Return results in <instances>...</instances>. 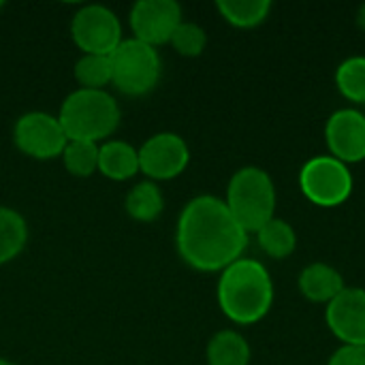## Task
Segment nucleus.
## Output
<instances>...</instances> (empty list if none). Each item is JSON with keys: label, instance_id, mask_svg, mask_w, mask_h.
Wrapping results in <instances>:
<instances>
[{"label": "nucleus", "instance_id": "obj_1", "mask_svg": "<svg viewBox=\"0 0 365 365\" xmlns=\"http://www.w3.org/2000/svg\"><path fill=\"white\" fill-rule=\"evenodd\" d=\"M175 246L188 267L214 274L244 257L248 233L237 225L225 199L201 195L184 205L178 218Z\"/></svg>", "mask_w": 365, "mask_h": 365}, {"label": "nucleus", "instance_id": "obj_2", "mask_svg": "<svg viewBox=\"0 0 365 365\" xmlns=\"http://www.w3.org/2000/svg\"><path fill=\"white\" fill-rule=\"evenodd\" d=\"M216 297L231 323L255 325L272 310L274 282L261 261L242 257L220 272Z\"/></svg>", "mask_w": 365, "mask_h": 365}, {"label": "nucleus", "instance_id": "obj_3", "mask_svg": "<svg viewBox=\"0 0 365 365\" xmlns=\"http://www.w3.org/2000/svg\"><path fill=\"white\" fill-rule=\"evenodd\" d=\"M58 120L68 139L101 145L118 130L122 111L118 101L107 90L77 88L64 98Z\"/></svg>", "mask_w": 365, "mask_h": 365}, {"label": "nucleus", "instance_id": "obj_4", "mask_svg": "<svg viewBox=\"0 0 365 365\" xmlns=\"http://www.w3.org/2000/svg\"><path fill=\"white\" fill-rule=\"evenodd\" d=\"M225 203L248 235L257 233L276 218V186L272 175L252 165L237 169L229 180Z\"/></svg>", "mask_w": 365, "mask_h": 365}, {"label": "nucleus", "instance_id": "obj_5", "mask_svg": "<svg viewBox=\"0 0 365 365\" xmlns=\"http://www.w3.org/2000/svg\"><path fill=\"white\" fill-rule=\"evenodd\" d=\"M111 60V83L126 96H145L150 94L163 73V60L156 47H150L137 38H124Z\"/></svg>", "mask_w": 365, "mask_h": 365}, {"label": "nucleus", "instance_id": "obj_6", "mask_svg": "<svg viewBox=\"0 0 365 365\" xmlns=\"http://www.w3.org/2000/svg\"><path fill=\"white\" fill-rule=\"evenodd\" d=\"M299 188L304 197L319 207H338L349 201L355 188L349 165L334 156H314L299 171Z\"/></svg>", "mask_w": 365, "mask_h": 365}, {"label": "nucleus", "instance_id": "obj_7", "mask_svg": "<svg viewBox=\"0 0 365 365\" xmlns=\"http://www.w3.org/2000/svg\"><path fill=\"white\" fill-rule=\"evenodd\" d=\"M15 148L34 160H51L62 156L68 137L58 120L47 111H28L13 126Z\"/></svg>", "mask_w": 365, "mask_h": 365}, {"label": "nucleus", "instance_id": "obj_8", "mask_svg": "<svg viewBox=\"0 0 365 365\" xmlns=\"http://www.w3.org/2000/svg\"><path fill=\"white\" fill-rule=\"evenodd\" d=\"M71 36L83 53L111 56L124 41L120 17L103 4H86L71 19Z\"/></svg>", "mask_w": 365, "mask_h": 365}, {"label": "nucleus", "instance_id": "obj_9", "mask_svg": "<svg viewBox=\"0 0 365 365\" xmlns=\"http://www.w3.org/2000/svg\"><path fill=\"white\" fill-rule=\"evenodd\" d=\"M139 171L150 182H167L182 175L190 163V150L178 133H156L141 143Z\"/></svg>", "mask_w": 365, "mask_h": 365}, {"label": "nucleus", "instance_id": "obj_10", "mask_svg": "<svg viewBox=\"0 0 365 365\" xmlns=\"http://www.w3.org/2000/svg\"><path fill=\"white\" fill-rule=\"evenodd\" d=\"M182 21V6L175 0H139L128 13L133 38L150 47L167 45Z\"/></svg>", "mask_w": 365, "mask_h": 365}, {"label": "nucleus", "instance_id": "obj_11", "mask_svg": "<svg viewBox=\"0 0 365 365\" xmlns=\"http://www.w3.org/2000/svg\"><path fill=\"white\" fill-rule=\"evenodd\" d=\"M329 156L344 165L365 160V115L357 109H338L325 124Z\"/></svg>", "mask_w": 365, "mask_h": 365}, {"label": "nucleus", "instance_id": "obj_12", "mask_svg": "<svg viewBox=\"0 0 365 365\" xmlns=\"http://www.w3.org/2000/svg\"><path fill=\"white\" fill-rule=\"evenodd\" d=\"M325 323L344 346H365V289L346 287L327 304Z\"/></svg>", "mask_w": 365, "mask_h": 365}, {"label": "nucleus", "instance_id": "obj_13", "mask_svg": "<svg viewBox=\"0 0 365 365\" xmlns=\"http://www.w3.org/2000/svg\"><path fill=\"white\" fill-rule=\"evenodd\" d=\"M297 284H299V293L308 302L325 304V306L346 289L342 274L327 263H310L308 267H304Z\"/></svg>", "mask_w": 365, "mask_h": 365}, {"label": "nucleus", "instance_id": "obj_14", "mask_svg": "<svg viewBox=\"0 0 365 365\" xmlns=\"http://www.w3.org/2000/svg\"><path fill=\"white\" fill-rule=\"evenodd\" d=\"M98 173L113 182L133 180L137 173H141L137 148L120 139L103 141L98 145Z\"/></svg>", "mask_w": 365, "mask_h": 365}, {"label": "nucleus", "instance_id": "obj_15", "mask_svg": "<svg viewBox=\"0 0 365 365\" xmlns=\"http://www.w3.org/2000/svg\"><path fill=\"white\" fill-rule=\"evenodd\" d=\"M250 344L240 331L222 329L212 336L205 349L207 365H250Z\"/></svg>", "mask_w": 365, "mask_h": 365}, {"label": "nucleus", "instance_id": "obj_16", "mask_svg": "<svg viewBox=\"0 0 365 365\" xmlns=\"http://www.w3.org/2000/svg\"><path fill=\"white\" fill-rule=\"evenodd\" d=\"M124 207H126V214L137 220V222H154L163 210H165V197L158 188L156 182H139L135 184L126 199H124Z\"/></svg>", "mask_w": 365, "mask_h": 365}, {"label": "nucleus", "instance_id": "obj_17", "mask_svg": "<svg viewBox=\"0 0 365 365\" xmlns=\"http://www.w3.org/2000/svg\"><path fill=\"white\" fill-rule=\"evenodd\" d=\"M216 9L220 17L233 28L250 30L261 26L269 17L272 2L269 0H218Z\"/></svg>", "mask_w": 365, "mask_h": 365}, {"label": "nucleus", "instance_id": "obj_18", "mask_svg": "<svg viewBox=\"0 0 365 365\" xmlns=\"http://www.w3.org/2000/svg\"><path fill=\"white\" fill-rule=\"evenodd\" d=\"M255 235L259 248L272 259H289L297 248V233L291 222L282 218H272Z\"/></svg>", "mask_w": 365, "mask_h": 365}, {"label": "nucleus", "instance_id": "obj_19", "mask_svg": "<svg viewBox=\"0 0 365 365\" xmlns=\"http://www.w3.org/2000/svg\"><path fill=\"white\" fill-rule=\"evenodd\" d=\"M28 242V225L24 216L6 205H0V265L17 259Z\"/></svg>", "mask_w": 365, "mask_h": 365}, {"label": "nucleus", "instance_id": "obj_20", "mask_svg": "<svg viewBox=\"0 0 365 365\" xmlns=\"http://www.w3.org/2000/svg\"><path fill=\"white\" fill-rule=\"evenodd\" d=\"M340 94L357 105H365V56H351L336 68Z\"/></svg>", "mask_w": 365, "mask_h": 365}, {"label": "nucleus", "instance_id": "obj_21", "mask_svg": "<svg viewBox=\"0 0 365 365\" xmlns=\"http://www.w3.org/2000/svg\"><path fill=\"white\" fill-rule=\"evenodd\" d=\"M75 79L83 90H105L111 83V60L109 56L96 53H81L75 62Z\"/></svg>", "mask_w": 365, "mask_h": 365}, {"label": "nucleus", "instance_id": "obj_22", "mask_svg": "<svg viewBox=\"0 0 365 365\" xmlns=\"http://www.w3.org/2000/svg\"><path fill=\"white\" fill-rule=\"evenodd\" d=\"M64 169L75 178H90L98 171V143L92 141H75L68 139L62 152Z\"/></svg>", "mask_w": 365, "mask_h": 365}, {"label": "nucleus", "instance_id": "obj_23", "mask_svg": "<svg viewBox=\"0 0 365 365\" xmlns=\"http://www.w3.org/2000/svg\"><path fill=\"white\" fill-rule=\"evenodd\" d=\"M169 43H171V47L180 56H184V58H197V56H201L205 51L207 34H205V30L199 24H195V21H182L175 28V32H173V36H171Z\"/></svg>", "mask_w": 365, "mask_h": 365}, {"label": "nucleus", "instance_id": "obj_24", "mask_svg": "<svg viewBox=\"0 0 365 365\" xmlns=\"http://www.w3.org/2000/svg\"><path fill=\"white\" fill-rule=\"evenodd\" d=\"M327 365H365V346H340Z\"/></svg>", "mask_w": 365, "mask_h": 365}, {"label": "nucleus", "instance_id": "obj_25", "mask_svg": "<svg viewBox=\"0 0 365 365\" xmlns=\"http://www.w3.org/2000/svg\"><path fill=\"white\" fill-rule=\"evenodd\" d=\"M355 19H357V26H359V28L365 32V4L359 6V11H357V17H355Z\"/></svg>", "mask_w": 365, "mask_h": 365}, {"label": "nucleus", "instance_id": "obj_26", "mask_svg": "<svg viewBox=\"0 0 365 365\" xmlns=\"http://www.w3.org/2000/svg\"><path fill=\"white\" fill-rule=\"evenodd\" d=\"M0 365H15V364H13V361H9V359H2V357H0Z\"/></svg>", "mask_w": 365, "mask_h": 365}, {"label": "nucleus", "instance_id": "obj_27", "mask_svg": "<svg viewBox=\"0 0 365 365\" xmlns=\"http://www.w3.org/2000/svg\"><path fill=\"white\" fill-rule=\"evenodd\" d=\"M0 9H2V0H0Z\"/></svg>", "mask_w": 365, "mask_h": 365}]
</instances>
